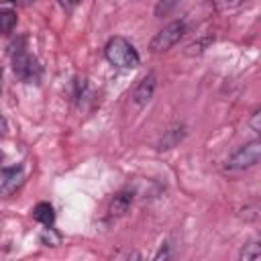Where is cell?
Masks as SVG:
<instances>
[{
  "label": "cell",
  "mask_w": 261,
  "mask_h": 261,
  "mask_svg": "<svg viewBox=\"0 0 261 261\" xmlns=\"http://www.w3.org/2000/svg\"><path fill=\"white\" fill-rule=\"evenodd\" d=\"M51 230H53V228H45V232H43V243H47V245L55 247V245H59V234L51 237Z\"/></svg>",
  "instance_id": "14"
},
{
  "label": "cell",
  "mask_w": 261,
  "mask_h": 261,
  "mask_svg": "<svg viewBox=\"0 0 261 261\" xmlns=\"http://www.w3.org/2000/svg\"><path fill=\"white\" fill-rule=\"evenodd\" d=\"M210 41H212V39H204V41H198V43H192V45L188 47V49H190L188 53H200V51H202V47H206V45H208Z\"/></svg>",
  "instance_id": "15"
},
{
  "label": "cell",
  "mask_w": 261,
  "mask_h": 261,
  "mask_svg": "<svg viewBox=\"0 0 261 261\" xmlns=\"http://www.w3.org/2000/svg\"><path fill=\"white\" fill-rule=\"evenodd\" d=\"M14 4H18V6H29V4H33L35 0H12Z\"/></svg>",
  "instance_id": "17"
},
{
  "label": "cell",
  "mask_w": 261,
  "mask_h": 261,
  "mask_svg": "<svg viewBox=\"0 0 261 261\" xmlns=\"http://www.w3.org/2000/svg\"><path fill=\"white\" fill-rule=\"evenodd\" d=\"M155 88H157V75H155V73H147V75L139 82V86L135 88V92H133V100H135V104L145 106V104L153 98Z\"/></svg>",
  "instance_id": "5"
},
{
  "label": "cell",
  "mask_w": 261,
  "mask_h": 261,
  "mask_svg": "<svg viewBox=\"0 0 261 261\" xmlns=\"http://www.w3.org/2000/svg\"><path fill=\"white\" fill-rule=\"evenodd\" d=\"M22 169L20 167H8L0 169V196L12 194L20 184H22Z\"/></svg>",
  "instance_id": "6"
},
{
  "label": "cell",
  "mask_w": 261,
  "mask_h": 261,
  "mask_svg": "<svg viewBox=\"0 0 261 261\" xmlns=\"http://www.w3.org/2000/svg\"><path fill=\"white\" fill-rule=\"evenodd\" d=\"M33 216H35L37 222H41L45 226H51L55 222V212H53V206L49 202H39L33 208Z\"/></svg>",
  "instance_id": "8"
},
{
  "label": "cell",
  "mask_w": 261,
  "mask_h": 261,
  "mask_svg": "<svg viewBox=\"0 0 261 261\" xmlns=\"http://www.w3.org/2000/svg\"><path fill=\"white\" fill-rule=\"evenodd\" d=\"M259 257H261V249H259L257 243H251V245H247V247L241 251V259H245V261H249V259H259Z\"/></svg>",
  "instance_id": "12"
},
{
  "label": "cell",
  "mask_w": 261,
  "mask_h": 261,
  "mask_svg": "<svg viewBox=\"0 0 261 261\" xmlns=\"http://www.w3.org/2000/svg\"><path fill=\"white\" fill-rule=\"evenodd\" d=\"M16 27V12L10 8H0V33H10Z\"/></svg>",
  "instance_id": "9"
},
{
  "label": "cell",
  "mask_w": 261,
  "mask_h": 261,
  "mask_svg": "<svg viewBox=\"0 0 261 261\" xmlns=\"http://www.w3.org/2000/svg\"><path fill=\"white\" fill-rule=\"evenodd\" d=\"M65 10H73L77 4H80V0H57Z\"/></svg>",
  "instance_id": "16"
},
{
  "label": "cell",
  "mask_w": 261,
  "mask_h": 261,
  "mask_svg": "<svg viewBox=\"0 0 261 261\" xmlns=\"http://www.w3.org/2000/svg\"><path fill=\"white\" fill-rule=\"evenodd\" d=\"M249 124H251V128H253L255 133H259V130H261V110H259V108L253 112V116H251Z\"/></svg>",
  "instance_id": "13"
},
{
  "label": "cell",
  "mask_w": 261,
  "mask_h": 261,
  "mask_svg": "<svg viewBox=\"0 0 261 261\" xmlns=\"http://www.w3.org/2000/svg\"><path fill=\"white\" fill-rule=\"evenodd\" d=\"M4 130H6V122H4V118L0 116V137L4 135Z\"/></svg>",
  "instance_id": "18"
},
{
  "label": "cell",
  "mask_w": 261,
  "mask_h": 261,
  "mask_svg": "<svg viewBox=\"0 0 261 261\" xmlns=\"http://www.w3.org/2000/svg\"><path fill=\"white\" fill-rule=\"evenodd\" d=\"M177 4H179V0H159L155 6V16H167Z\"/></svg>",
  "instance_id": "10"
},
{
  "label": "cell",
  "mask_w": 261,
  "mask_h": 261,
  "mask_svg": "<svg viewBox=\"0 0 261 261\" xmlns=\"http://www.w3.org/2000/svg\"><path fill=\"white\" fill-rule=\"evenodd\" d=\"M12 69H14V73H16L22 82H27V84L37 82L39 75H41V67H39L37 59H35L33 55H29L27 51H18V53L12 57Z\"/></svg>",
  "instance_id": "4"
},
{
  "label": "cell",
  "mask_w": 261,
  "mask_h": 261,
  "mask_svg": "<svg viewBox=\"0 0 261 261\" xmlns=\"http://www.w3.org/2000/svg\"><path fill=\"white\" fill-rule=\"evenodd\" d=\"M261 157V143L259 141H251L247 145H243L228 161H226V169H247L259 163Z\"/></svg>",
  "instance_id": "3"
},
{
  "label": "cell",
  "mask_w": 261,
  "mask_h": 261,
  "mask_svg": "<svg viewBox=\"0 0 261 261\" xmlns=\"http://www.w3.org/2000/svg\"><path fill=\"white\" fill-rule=\"evenodd\" d=\"M184 33H186V24H184L181 20H173V22L165 24V27L151 39L149 47H151L153 53H163V51L171 49L175 43H179V39L184 37Z\"/></svg>",
  "instance_id": "2"
},
{
  "label": "cell",
  "mask_w": 261,
  "mask_h": 261,
  "mask_svg": "<svg viewBox=\"0 0 261 261\" xmlns=\"http://www.w3.org/2000/svg\"><path fill=\"white\" fill-rule=\"evenodd\" d=\"M245 0H212L214 8L218 12H226V10H232V8H239Z\"/></svg>",
  "instance_id": "11"
},
{
  "label": "cell",
  "mask_w": 261,
  "mask_h": 261,
  "mask_svg": "<svg viewBox=\"0 0 261 261\" xmlns=\"http://www.w3.org/2000/svg\"><path fill=\"white\" fill-rule=\"evenodd\" d=\"M0 88H2V73H0Z\"/></svg>",
  "instance_id": "19"
},
{
  "label": "cell",
  "mask_w": 261,
  "mask_h": 261,
  "mask_svg": "<svg viewBox=\"0 0 261 261\" xmlns=\"http://www.w3.org/2000/svg\"><path fill=\"white\" fill-rule=\"evenodd\" d=\"M104 55L114 67L120 69H135L141 61L137 49L124 37H112L104 47Z\"/></svg>",
  "instance_id": "1"
},
{
  "label": "cell",
  "mask_w": 261,
  "mask_h": 261,
  "mask_svg": "<svg viewBox=\"0 0 261 261\" xmlns=\"http://www.w3.org/2000/svg\"><path fill=\"white\" fill-rule=\"evenodd\" d=\"M130 204H133V192L122 190V192H118L112 198V202L108 206V212H110V216H122V214H126V210L130 208Z\"/></svg>",
  "instance_id": "7"
}]
</instances>
